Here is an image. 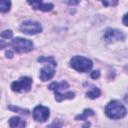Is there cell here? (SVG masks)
I'll list each match as a JSON object with an SVG mask.
<instances>
[{
	"instance_id": "277c9868",
	"label": "cell",
	"mask_w": 128,
	"mask_h": 128,
	"mask_svg": "<svg viewBox=\"0 0 128 128\" xmlns=\"http://www.w3.org/2000/svg\"><path fill=\"white\" fill-rule=\"evenodd\" d=\"M70 67L78 72H88L92 69L93 63L90 59L83 56H74L70 60Z\"/></svg>"
},
{
	"instance_id": "30bf717a",
	"label": "cell",
	"mask_w": 128,
	"mask_h": 128,
	"mask_svg": "<svg viewBox=\"0 0 128 128\" xmlns=\"http://www.w3.org/2000/svg\"><path fill=\"white\" fill-rule=\"evenodd\" d=\"M28 4L35 10H41L44 12L51 11L53 9V4L52 3H44L42 1H28Z\"/></svg>"
},
{
	"instance_id": "ffe728a7",
	"label": "cell",
	"mask_w": 128,
	"mask_h": 128,
	"mask_svg": "<svg viewBox=\"0 0 128 128\" xmlns=\"http://www.w3.org/2000/svg\"><path fill=\"white\" fill-rule=\"evenodd\" d=\"M123 24H124L125 26L128 25V23H127V14H125L124 17H123Z\"/></svg>"
},
{
	"instance_id": "8992f818",
	"label": "cell",
	"mask_w": 128,
	"mask_h": 128,
	"mask_svg": "<svg viewBox=\"0 0 128 128\" xmlns=\"http://www.w3.org/2000/svg\"><path fill=\"white\" fill-rule=\"evenodd\" d=\"M20 30L24 34L35 35L42 31V26L39 22L32 21V20H26V21L22 22V24L20 26Z\"/></svg>"
},
{
	"instance_id": "9a60e30c",
	"label": "cell",
	"mask_w": 128,
	"mask_h": 128,
	"mask_svg": "<svg viewBox=\"0 0 128 128\" xmlns=\"http://www.w3.org/2000/svg\"><path fill=\"white\" fill-rule=\"evenodd\" d=\"M12 36H13V32L11 30H4L1 33V37L4 39H10V38H12Z\"/></svg>"
},
{
	"instance_id": "e0dca14e",
	"label": "cell",
	"mask_w": 128,
	"mask_h": 128,
	"mask_svg": "<svg viewBox=\"0 0 128 128\" xmlns=\"http://www.w3.org/2000/svg\"><path fill=\"white\" fill-rule=\"evenodd\" d=\"M99 76H100V72H99V71H93V72L91 73V77H92L93 79L99 78Z\"/></svg>"
},
{
	"instance_id": "7c38bea8",
	"label": "cell",
	"mask_w": 128,
	"mask_h": 128,
	"mask_svg": "<svg viewBox=\"0 0 128 128\" xmlns=\"http://www.w3.org/2000/svg\"><path fill=\"white\" fill-rule=\"evenodd\" d=\"M101 94V91L98 87H95V86H92L90 88V90L87 92V97H89L90 99H95V98H98Z\"/></svg>"
},
{
	"instance_id": "8fae6325",
	"label": "cell",
	"mask_w": 128,
	"mask_h": 128,
	"mask_svg": "<svg viewBox=\"0 0 128 128\" xmlns=\"http://www.w3.org/2000/svg\"><path fill=\"white\" fill-rule=\"evenodd\" d=\"M9 125L11 128H25V121L18 116H13L9 120Z\"/></svg>"
},
{
	"instance_id": "4fadbf2b",
	"label": "cell",
	"mask_w": 128,
	"mask_h": 128,
	"mask_svg": "<svg viewBox=\"0 0 128 128\" xmlns=\"http://www.w3.org/2000/svg\"><path fill=\"white\" fill-rule=\"evenodd\" d=\"M94 115V111L92 110V109H85L84 111H83V113L81 114V115H78V116H76V120H86L88 117H90V116H93Z\"/></svg>"
},
{
	"instance_id": "5b68a950",
	"label": "cell",
	"mask_w": 128,
	"mask_h": 128,
	"mask_svg": "<svg viewBox=\"0 0 128 128\" xmlns=\"http://www.w3.org/2000/svg\"><path fill=\"white\" fill-rule=\"evenodd\" d=\"M10 46L17 53H27L33 49L32 41L21 37H16L10 42Z\"/></svg>"
},
{
	"instance_id": "9c48e42d",
	"label": "cell",
	"mask_w": 128,
	"mask_h": 128,
	"mask_svg": "<svg viewBox=\"0 0 128 128\" xmlns=\"http://www.w3.org/2000/svg\"><path fill=\"white\" fill-rule=\"evenodd\" d=\"M49 115H50L49 108L42 105L36 106L33 110V118L37 122H45L49 118Z\"/></svg>"
},
{
	"instance_id": "2e32d148",
	"label": "cell",
	"mask_w": 128,
	"mask_h": 128,
	"mask_svg": "<svg viewBox=\"0 0 128 128\" xmlns=\"http://www.w3.org/2000/svg\"><path fill=\"white\" fill-rule=\"evenodd\" d=\"M61 127H62V122L59 120H55L47 128H61Z\"/></svg>"
},
{
	"instance_id": "d6986e66",
	"label": "cell",
	"mask_w": 128,
	"mask_h": 128,
	"mask_svg": "<svg viewBox=\"0 0 128 128\" xmlns=\"http://www.w3.org/2000/svg\"><path fill=\"white\" fill-rule=\"evenodd\" d=\"M103 5H116L117 2H106V1H102Z\"/></svg>"
},
{
	"instance_id": "7a4b0ae2",
	"label": "cell",
	"mask_w": 128,
	"mask_h": 128,
	"mask_svg": "<svg viewBox=\"0 0 128 128\" xmlns=\"http://www.w3.org/2000/svg\"><path fill=\"white\" fill-rule=\"evenodd\" d=\"M38 61L40 63H43L44 66L40 71V79L42 81L50 80L54 74H55V68H56V61L51 56H42L38 58Z\"/></svg>"
},
{
	"instance_id": "52a82bcc",
	"label": "cell",
	"mask_w": 128,
	"mask_h": 128,
	"mask_svg": "<svg viewBox=\"0 0 128 128\" xmlns=\"http://www.w3.org/2000/svg\"><path fill=\"white\" fill-rule=\"evenodd\" d=\"M125 34L118 30L113 28H107L103 34V38L107 43H114L116 41H123L125 40Z\"/></svg>"
},
{
	"instance_id": "3957f363",
	"label": "cell",
	"mask_w": 128,
	"mask_h": 128,
	"mask_svg": "<svg viewBox=\"0 0 128 128\" xmlns=\"http://www.w3.org/2000/svg\"><path fill=\"white\" fill-rule=\"evenodd\" d=\"M105 114L111 119H120L126 115V108L121 102L112 100L106 105Z\"/></svg>"
},
{
	"instance_id": "ac0fdd59",
	"label": "cell",
	"mask_w": 128,
	"mask_h": 128,
	"mask_svg": "<svg viewBox=\"0 0 128 128\" xmlns=\"http://www.w3.org/2000/svg\"><path fill=\"white\" fill-rule=\"evenodd\" d=\"M6 46H7V43H6V42H4L3 40H0V49L5 48Z\"/></svg>"
},
{
	"instance_id": "5bb4252c",
	"label": "cell",
	"mask_w": 128,
	"mask_h": 128,
	"mask_svg": "<svg viewBox=\"0 0 128 128\" xmlns=\"http://www.w3.org/2000/svg\"><path fill=\"white\" fill-rule=\"evenodd\" d=\"M11 7V2L7 0H0V12L5 13L10 10Z\"/></svg>"
},
{
	"instance_id": "6da1fadb",
	"label": "cell",
	"mask_w": 128,
	"mask_h": 128,
	"mask_svg": "<svg viewBox=\"0 0 128 128\" xmlns=\"http://www.w3.org/2000/svg\"><path fill=\"white\" fill-rule=\"evenodd\" d=\"M48 88L55 93V99L57 102H61L65 99H72L74 98V93L71 91H67L69 88V84L66 81L61 82H53L51 83Z\"/></svg>"
},
{
	"instance_id": "ba28073f",
	"label": "cell",
	"mask_w": 128,
	"mask_h": 128,
	"mask_svg": "<svg viewBox=\"0 0 128 128\" xmlns=\"http://www.w3.org/2000/svg\"><path fill=\"white\" fill-rule=\"evenodd\" d=\"M31 85L32 79L30 77H21L11 84V89L14 92H27L30 90Z\"/></svg>"
},
{
	"instance_id": "44dd1931",
	"label": "cell",
	"mask_w": 128,
	"mask_h": 128,
	"mask_svg": "<svg viewBox=\"0 0 128 128\" xmlns=\"http://www.w3.org/2000/svg\"><path fill=\"white\" fill-rule=\"evenodd\" d=\"M6 56H7V57H9V58H12L13 54H12V52H11V51H7V52H6Z\"/></svg>"
}]
</instances>
